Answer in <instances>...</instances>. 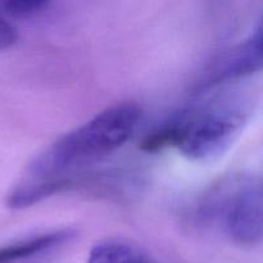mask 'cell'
<instances>
[{
    "label": "cell",
    "mask_w": 263,
    "mask_h": 263,
    "mask_svg": "<svg viewBox=\"0 0 263 263\" xmlns=\"http://www.w3.org/2000/svg\"><path fill=\"white\" fill-rule=\"evenodd\" d=\"M141 109L134 103H120L59 139L30 167L31 180L62 176V172L92 162L121 148L136 130Z\"/></svg>",
    "instance_id": "obj_2"
},
{
    "label": "cell",
    "mask_w": 263,
    "mask_h": 263,
    "mask_svg": "<svg viewBox=\"0 0 263 263\" xmlns=\"http://www.w3.org/2000/svg\"><path fill=\"white\" fill-rule=\"evenodd\" d=\"M251 112V103L243 95H215L149 133L139 148L146 153L175 148L193 161H211L225 153L238 139Z\"/></svg>",
    "instance_id": "obj_1"
},
{
    "label": "cell",
    "mask_w": 263,
    "mask_h": 263,
    "mask_svg": "<svg viewBox=\"0 0 263 263\" xmlns=\"http://www.w3.org/2000/svg\"><path fill=\"white\" fill-rule=\"evenodd\" d=\"M262 181L254 176H231L210 190L198 208L204 225L216 229L240 247L262 241Z\"/></svg>",
    "instance_id": "obj_3"
},
{
    "label": "cell",
    "mask_w": 263,
    "mask_h": 263,
    "mask_svg": "<svg viewBox=\"0 0 263 263\" xmlns=\"http://www.w3.org/2000/svg\"><path fill=\"white\" fill-rule=\"evenodd\" d=\"M86 263H156L138 247L117 239L98 243L90 251Z\"/></svg>",
    "instance_id": "obj_6"
},
{
    "label": "cell",
    "mask_w": 263,
    "mask_h": 263,
    "mask_svg": "<svg viewBox=\"0 0 263 263\" xmlns=\"http://www.w3.org/2000/svg\"><path fill=\"white\" fill-rule=\"evenodd\" d=\"M262 67V25L244 41L222 53L207 68L198 84L200 91H210L223 84L256 73Z\"/></svg>",
    "instance_id": "obj_4"
},
{
    "label": "cell",
    "mask_w": 263,
    "mask_h": 263,
    "mask_svg": "<svg viewBox=\"0 0 263 263\" xmlns=\"http://www.w3.org/2000/svg\"><path fill=\"white\" fill-rule=\"evenodd\" d=\"M50 7V3L44 0H12L0 2V12L7 17H32L45 12Z\"/></svg>",
    "instance_id": "obj_7"
},
{
    "label": "cell",
    "mask_w": 263,
    "mask_h": 263,
    "mask_svg": "<svg viewBox=\"0 0 263 263\" xmlns=\"http://www.w3.org/2000/svg\"><path fill=\"white\" fill-rule=\"evenodd\" d=\"M18 39L17 28L0 12V51L14 45Z\"/></svg>",
    "instance_id": "obj_8"
},
{
    "label": "cell",
    "mask_w": 263,
    "mask_h": 263,
    "mask_svg": "<svg viewBox=\"0 0 263 263\" xmlns=\"http://www.w3.org/2000/svg\"><path fill=\"white\" fill-rule=\"evenodd\" d=\"M73 231L71 230H57L2 247L0 248V263H14L23 261L26 258H31L33 256H39L44 252L62 246L71 238H73Z\"/></svg>",
    "instance_id": "obj_5"
}]
</instances>
